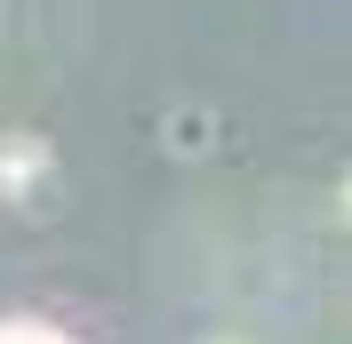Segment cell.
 Returning a JSON list of instances; mask_svg holds the SVG:
<instances>
[{
	"mask_svg": "<svg viewBox=\"0 0 352 344\" xmlns=\"http://www.w3.org/2000/svg\"><path fill=\"white\" fill-rule=\"evenodd\" d=\"M208 344H248V336H208Z\"/></svg>",
	"mask_w": 352,
	"mask_h": 344,
	"instance_id": "3",
	"label": "cell"
},
{
	"mask_svg": "<svg viewBox=\"0 0 352 344\" xmlns=\"http://www.w3.org/2000/svg\"><path fill=\"white\" fill-rule=\"evenodd\" d=\"M41 176H48V144L8 129V136H0V200H24Z\"/></svg>",
	"mask_w": 352,
	"mask_h": 344,
	"instance_id": "1",
	"label": "cell"
},
{
	"mask_svg": "<svg viewBox=\"0 0 352 344\" xmlns=\"http://www.w3.org/2000/svg\"><path fill=\"white\" fill-rule=\"evenodd\" d=\"M336 208H344V224H352V176H344V193H336Z\"/></svg>",
	"mask_w": 352,
	"mask_h": 344,
	"instance_id": "2",
	"label": "cell"
}]
</instances>
